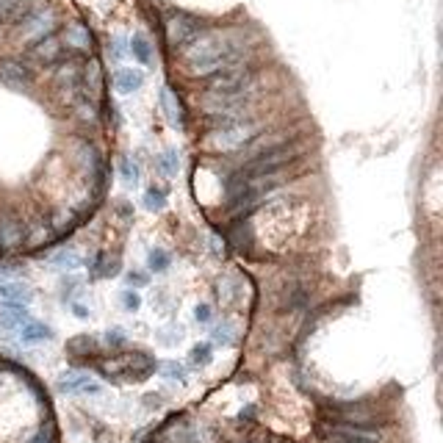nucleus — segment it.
<instances>
[{
  "label": "nucleus",
  "instance_id": "nucleus-1",
  "mask_svg": "<svg viewBox=\"0 0 443 443\" xmlns=\"http://www.w3.org/2000/svg\"><path fill=\"white\" fill-rule=\"evenodd\" d=\"M241 56L244 53L239 45L219 34H200L186 47V64L194 75H216L222 69L241 67Z\"/></svg>",
  "mask_w": 443,
  "mask_h": 443
},
{
  "label": "nucleus",
  "instance_id": "nucleus-2",
  "mask_svg": "<svg viewBox=\"0 0 443 443\" xmlns=\"http://www.w3.org/2000/svg\"><path fill=\"white\" fill-rule=\"evenodd\" d=\"M258 130H261V122L241 117V119H233V122H225V125H216L208 133L205 144L216 153H233V150H239V147H244L247 141H252L258 136Z\"/></svg>",
  "mask_w": 443,
  "mask_h": 443
},
{
  "label": "nucleus",
  "instance_id": "nucleus-3",
  "mask_svg": "<svg viewBox=\"0 0 443 443\" xmlns=\"http://www.w3.org/2000/svg\"><path fill=\"white\" fill-rule=\"evenodd\" d=\"M247 106H250L247 95H213V92H205V97H202V111L208 117L219 119L222 125L233 122V119H241Z\"/></svg>",
  "mask_w": 443,
  "mask_h": 443
},
{
  "label": "nucleus",
  "instance_id": "nucleus-4",
  "mask_svg": "<svg viewBox=\"0 0 443 443\" xmlns=\"http://www.w3.org/2000/svg\"><path fill=\"white\" fill-rule=\"evenodd\" d=\"M56 25H58V14H56V9H50V6H36L20 25H17V36H20V42H25V45H34V42H39V39H45V36H53V31H56Z\"/></svg>",
  "mask_w": 443,
  "mask_h": 443
},
{
  "label": "nucleus",
  "instance_id": "nucleus-5",
  "mask_svg": "<svg viewBox=\"0 0 443 443\" xmlns=\"http://www.w3.org/2000/svg\"><path fill=\"white\" fill-rule=\"evenodd\" d=\"M255 84V72L247 67H230V69H222L213 75L208 92L213 95H247Z\"/></svg>",
  "mask_w": 443,
  "mask_h": 443
},
{
  "label": "nucleus",
  "instance_id": "nucleus-6",
  "mask_svg": "<svg viewBox=\"0 0 443 443\" xmlns=\"http://www.w3.org/2000/svg\"><path fill=\"white\" fill-rule=\"evenodd\" d=\"M200 34H202V25L191 14L175 12L167 17V39L172 47H189Z\"/></svg>",
  "mask_w": 443,
  "mask_h": 443
},
{
  "label": "nucleus",
  "instance_id": "nucleus-7",
  "mask_svg": "<svg viewBox=\"0 0 443 443\" xmlns=\"http://www.w3.org/2000/svg\"><path fill=\"white\" fill-rule=\"evenodd\" d=\"M0 84L14 89V92H25L34 84V72L25 61L17 58H0Z\"/></svg>",
  "mask_w": 443,
  "mask_h": 443
},
{
  "label": "nucleus",
  "instance_id": "nucleus-8",
  "mask_svg": "<svg viewBox=\"0 0 443 443\" xmlns=\"http://www.w3.org/2000/svg\"><path fill=\"white\" fill-rule=\"evenodd\" d=\"M56 388H58V394H100L103 391V385L89 380V374H84V372H67V374H61Z\"/></svg>",
  "mask_w": 443,
  "mask_h": 443
},
{
  "label": "nucleus",
  "instance_id": "nucleus-9",
  "mask_svg": "<svg viewBox=\"0 0 443 443\" xmlns=\"http://www.w3.org/2000/svg\"><path fill=\"white\" fill-rule=\"evenodd\" d=\"M36 6L39 0H0V25H20Z\"/></svg>",
  "mask_w": 443,
  "mask_h": 443
},
{
  "label": "nucleus",
  "instance_id": "nucleus-10",
  "mask_svg": "<svg viewBox=\"0 0 443 443\" xmlns=\"http://www.w3.org/2000/svg\"><path fill=\"white\" fill-rule=\"evenodd\" d=\"M25 244V230L14 216H0V252H12Z\"/></svg>",
  "mask_w": 443,
  "mask_h": 443
},
{
  "label": "nucleus",
  "instance_id": "nucleus-11",
  "mask_svg": "<svg viewBox=\"0 0 443 443\" xmlns=\"http://www.w3.org/2000/svg\"><path fill=\"white\" fill-rule=\"evenodd\" d=\"M172 443H213V435H211L202 424L183 418V421L172 429Z\"/></svg>",
  "mask_w": 443,
  "mask_h": 443
},
{
  "label": "nucleus",
  "instance_id": "nucleus-12",
  "mask_svg": "<svg viewBox=\"0 0 443 443\" xmlns=\"http://www.w3.org/2000/svg\"><path fill=\"white\" fill-rule=\"evenodd\" d=\"M61 50H64V45L58 36H45L31 45V58L36 64H56L61 58Z\"/></svg>",
  "mask_w": 443,
  "mask_h": 443
},
{
  "label": "nucleus",
  "instance_id": "nucleus-13",
  "mask_svg": "<svg viewBox=\"0 0 443 443\" xmlns=\"http://www.w3.org/2000/svg\"><path fill=\"white\" fill-rule=\"evenodd\" d=\"M144 86V72L141 69H133V67H122L114 72V89L119 95H133Z\"/></svg>",
  "mask_w": 443,
  "mask_h": 443
},
{
  "label": "nucleus",
  "instance_id": "nucleus-14",
  "mask_svg": "<svg viewBox=\"0 0 443 443\" xmlns=\"http://www.w3.org/2000/svg\"><path fill=\"white\" fill-rule=\"evenodd\" d=\"M28 305L20 302H0V327L3 330H20L28 322Z\"/></svg>",
  "mask_w": 443,
  "mask_h": 443
},
{
  "label": "nucleus",
  "instance_id": "nucleus-15",
  "mask_svg": "<svg viewBox=\"0 0 443 443\" xmlns=\"http://www.w3.org/2000/svg\"><path fill=\"white\" fill-rule=\"evenodd\" d=\"M34 300V291L23 280H0V302H20L28 305Z\"/></svg>",
  "mask_w": 443,
  "mask_h": 443
},
{
  "label": "nucleus",
  "instance_id": "nucleus-16",
  "mask_svg": "<svg viewBox=\"0 0 443 443\" xmlns=\"http://www.w3.org/2000/svg\"><path fill=\"white\" fill-rule=\"evenodd\" d=\"M61 45H67V47H72V50H89V47H92V34H89V28L81 25V23H69V25L64 28Z\"/></svg>",
  "mask_w": 443,
  "mask_h": 443
},
{
  "label": "nucleus",
  "instance_id": "nucleus-17",
  "mask_svg": "<svg viewBox=\"0 0 443 443\" xmlns=\"http://www.w3.org/2000/svg\"><path fill=\"white\" fill-rule=\"evenodd\" d=\"M56 333L50 324L45 322H36V319H28L23 327H20V341L23 344H42V341H50Z\"/></svg>",
  "mask_w": 443,
  "mask_h": 443
},
{
  "label": "nucleus",
  "instance_id": "nucleus-18",
  "mask_svg": "<svg viewBox=\"0 0 443 443\" xmlns=\"http://www.w3.org/2000/svg\"><path fill=\"white\" fill-rule=\"evenodd\" d=\"M56 86L58 89H67V92H75L78 89V84H81V67L75 64V61H67V64H61L58 69H56Z\"/></svg>",
  "mask_w": 443,
  "mask_h": 443
},
{
  "label": "nucleus",
  "instance_id": "nucleus-19",
  "mask_svg": "<svg viewBox=\"0 0 443 443\" xmlns=\"http://www.w3.org/2000/svg\"><path fill=\"white\" fill-rule=\"evenodd\" d=\"M161 111L172 128H183V106L172 89H161Z\"/></svg>",
  "mask_w": 443,
  "mask_h": 443
},
{
  "label": "nucleus",
  "instance_id": "nucleus-20",
  "mask_svg": "<svg viewBox=\"0 0 443 443\" xmlns=\"http://www.w3.org/2000/svg\"><path fill=\"white\" fill-rule=\"evenodd\" d=\"M333 435H341L346 440H357V443H380V432L374 429H366V427H357V424H338L333 429Z\"/></svg>",
  "mask_w": 443,
  "mask_h": 443
},
{
  "label": "nucleus",
  "instance_id": "nucleus-21",
  "mask_svg": "<svg viewBox=\"0 0 443 443\" xmlns=\"http://www.w3.org/2000/svg\"><path fill=\"white\" fill-rule=\"evenodd\" d=\"M128 50L133 53V58L139 64H153V47H150V42H147L144 34H133L128 39Z\"/></svg>",
  "mask_w": 443,
  "mask_h": 443
},
{
  "label": "nucleus",
  "instance_id": "nucleus-22",
  "mask_svg": "<svg viewBox=\"0 0 443 443\" xmlns=\"http://www.w3.org/2000/svg\"><path fill=\"white\" fill-rule=\"evenodd\" d=\"M156 167L164 178H175L178 169H180V153L178 150H164L158 158H156Z\"/></svg>",
  "mask_w": 443,
  "mask_h": 443
},
{
  "label": "nucleus",
  "instance_id": "nucleus-23",
  "mask_svg": "<svg viewBox=\"0 0 443 443\" xmlns=\"http://www.w3.org/2000/svg\"><path fill=\"white\" fill-rule=\"evenodd\" d=\"M147 266H150V272H167L172 266V255L167 250L156 247V250L147 252Z\"/></svg>",
  "mask_w": 443,
  "mask_h": 443
},
{
  "label": "nucleus",
  "instance_id": "nucleus-24",
  "mask_svg": "<svg viewBox=\"0 0 443 443\" xmlns=\"http://www.w3.org/2000/svg\"><path fill=\"white\" fill-rule=\"evenodd\" d=\"M144 208L147 211H153V213H158V211H164L167 208V191L164 189H147L144 191Z\"/></svg>",
  "mask_w": 443,
  "mask_h": 443
},
{
  "label": "nucleus",
  "instance_id": "nucleus-25",
  "mask_svg": "<svg viewBox=\"0 0 443 443\" xmlns=\"http://www.w3.org/2000/svg\"><path fill=\"white\" fill-rule=\"evenodd\" d=\"M158 374H161V377H167V380H178V383H186V380H189V372L183 368V363H178V360H167V363H161Z\"/></svg>",
  "mask_w": 443,
  "mask_h": 443
},
{
  "label": "nucleus",
  "instance_id": "nucleus-26",
  "mask_svg": "<svg viewBox=\"0 0 443 443\" xmlns=\"http://www.w3.org/2000/svg\"><path fill=\"white\" fill-rule=\"evenodd\" d=\"M53 269H75V266H81V261H78V255L72 252V250H58L50 261H47Z\"/></svg>",
  "mask_w": 443,
  "mask_h": 443
},
{
  "label": "nucleus",
  "instance_id": "nucleus-27",
  "mask_svg": "<svg viewBox=\"0 0 443 443\" xmlns=\"http://www.w3.org/2000/svg\"><path fill=\"white\" fill-rule=\"evenodd\" d=\"M75 114H78L84 122H95V119H97V106H95V100L81 95V97L75 100Z\"/></svg>",
  "mask_w": 443,
  "mask_h": 443
},
{
  "label": "nucleus",
  "instance_id": "nucleus-28",
  "mask_svg": "<svg viewBox=\"0 0 443 443\" xmlns=\"http://www.w3.org/2000/svg\"><path fill=\"white\" fill-rule=\"evenodd\" d=\"M211 338H213V344H222V346H228V344H233V338H236V330H233V324H230V322H222V324H216V327H213Z\"/></svg>",
  "mask_w": 443,
  "mask_h": 443
},
{
  "label": "nucleus",
  "instance_id": "nucleus-29",
  "mask_svg": "<svg viewBox=\"0 0 443 443\" xmlns=\"http://www.w3.org/2000/svg\"><path fill=\"white\" fill-rule=\"evenodd\" d=\"M81 164H84V169H89L92 175L100 169V156H97V150H95V147L92 144H81Z\"/></svg>",
  "mask_w": 443,
  "mask_h": 443
},
{
  "label": "nucleus",
  "instance_id": "nucleus-30",
  "mask_svg": "<svg viewBox=\"0 0 443 443\" xmlns=\"http://www.w3.org/2000/svg\"><path fill=\"white\" fill-rule=\"evenodd\" d=\"M189 360H191L194 366H205V363H211V360H213V344H208V341L197 344V346L191 349Z\"/></svg>",
  "mask_w": 443,
  "mask_h": 443
},
{
  "label": "nucleus",
  "instance_id": "nucleus-31",
  "mask_svg": "<svg viewBox=\"0 0 443 443\" xmlns=\"http://www.w3.org/2000/svg\"><path fill=\"white\" fill-rule=\"evenodd\" d=\"M119 175H122V180L128 186H136L139 183V167H136V161H130L128 156H122L119 158Z\"/></svg>",
  "mask_w": 443,
  "mask_h": 443
},
{
  "label": "nucleus",
  "instance_id": "nucleus-32",
  "mask_svg": "<svg viewBox=\"0 0 443 443\" xmlns=\"http://www.w3.org/2000/svg\"><path fill=\"white\" fill-rule=\"evenodd\" d=\"M216 294H219L222 302H233L236 300V280L233 277H222L216 283Z\"/></svg>",
  "mask_w": 443,
  "mask_h": 443
},
{
  "label": "nucleus",
  "instance_id": "nucleus-33",
  "mask_svg": "<svg viewBox=\"0 0 443 443\" xmlns=\"http://www.w3.org/2000/svg\"><path fill=\"white\" fill-rule=\"evenodd\" d=\"M86 86H89L92 95H97V89H100V67H97V61H89V67H86Z\"/></svg>",
  "mask_w": 443,
  "mask_h": 443
},
{
  "label": "nucleus",
  "instance_id": "nucleus-34",
  "mask_svg": "<svg viewBox=\"0 0 443 443\" xmlns=\"http://www.w3.org/2000/svg\"><path fill=\"white\" fill-rule=\"evenodd\" d=\"M125 53H128V42H125L122 36H114V39L108 42V56H111V61H122Z\"/></svg>",
  "mask_w": 443,
  "mask_h": 443
},
{
  "label": "nucleus",
  "instance_id": "nucleus-35",
  "mask_svg": "<svg viewBox=\"0 0 443 443\" xmlns=\"http://www.w3.org/2000/svg\"><path fill=\"white\" fill-rule=\"evenodd\" d=\"M72 219H75V216H72V211H58L56 216H53V222H50V225H53V230H64V228H69L72 225Z\"/></svg>",
  "mask_w": 443,
  "mask_h": 443
},
{
  "label": "nucleus",
  "instance_id": "nucleus-36",
  "mask_svg": "<svg viewBox=\"0 0 443 443\" xmlns=\"http://www.w3.org/2000/svg\"><path fill=\"white\" fill-rule=\"evenodd\" d=\"M125 283H128V288H144L150 280H147L144 272H128V274H125Z\"/></svg>",
  "mask_w": 443,
  "mask_h": 443
},
{
  "label": "nucleus",
  "instance_id": "nucleus-37",
  "mask_svg": "<svg viewBox=\"0 0 443 443\" xmlns=\"http://www.w3.org/2000/svg\"><path fill=\"white\" fill-rule=\"evenodd\" d=\"M158 338L164 341V344H178L180 338H183V327H172V330H158Z\"/></svg>",
  "mask_w": 443,
  "mask_h": 443
},
{
  "label": "nucleus",
  "instance_id": "nucleus-38",
  "mask_svg": "<svg viewBox=\"0 0 443 443\" xmlns=\"http://www.w3.org/2000/svg\"><path fill=\"white\" fill-rule=\"evenodd\" d=\"M139 305H141V300H139L136 291H125V294H122V308H125V311L133 313V311H139Z\"/></svg>",
  "mask_w": 443,
  "mask_h": 443
},
{
  "label": "nucleus",
  "instance_id": "nucleus-39",
  "mask_svg": "<svg viewBox=\"0 0 443 443\" xmlns=\"http://www.w3.org/2000/svg\"><path fill=\"white\" fill-rule=\"evenodd\" d=\"M78 285H81V280H78V277H64V283H61V297H64V302L69 300V294L75 291Z\"/></svg>",
  "mask_w": 443,
  "mask_h": 443
},
{
  "label": "nucleus",
  "instance_id": "nucleus-40",
  "mask_svg": "<svg viewBox=\"0 0 443 443\" xmlns=\"http://www.w3.org/2000/svg\"><path fill=\"white\" fill-rule=\"evenodd\" d=\"M106 344H111V346H122V344H125V330H119V327L108 330V333H106Z\"/></svg>",
  "mask_w": 443,
  "mask_h": 443
},
{
  "label": "nucleus",
  "instance_id": "nucleus-41",
  "mask_svg": "<svg viewBox=\"0 0 443 443\" xmlns=\"http://www.w3.org/2000/svg\"><path fill=\"white\" fill-rule=\"evenodd\" d=\"M194 319H197L200 324H208V322H211V305L200 302V305L194 308Z\"/></svg>",
  "mask_w": 443,
  "mask_h": 443
},
{
  "label": "nucleus",
  "instance_id": "nucleus-42",
  "mask_svg": "<svg viewBox=\"0 0 443 443\" xmlns=\"http://www.w3.org/2000/svg\"><path fill=\"white\" fill-rule=\"evenodd\" d=\"M208 241H211V252H213L216 258H222V255H225V244L219 241V236H216V233H211V236H208Z\"/></svg>",
  "mask_w": 443,
  "mask_h": 443
},
{
  "label": "nucleus",
  "instance_id": "nucleus-43",
  "mask_svg": "<svg viewBox=\"0 0 443 443\" xmlns=\"http://www.w3.org/2000/svg\"><path fill=\"white\" fill-rule=\"evenodd\" d=\"M23 272V266H14V263H0V274H3L6 280H14L12 274H20Z\"/></svg>",
  "mask_w": 443,
  "mask_h": 443
},
{
  "label": "nucleus",
  "instance_id": "nucleus-44",
  "mask_svg": "<svg viewBox=\"0 0 443 443\" xmlns=\"http://www.w3.org/2000/svg\"><path fill=\"white\" fill-rule=\"evenodd\" d=\"M69 308H72V313H75V316H81V319H89V311H86L84 305H78V302H69Z\"/></svg>",
  "mask_w": 443,
  "mask_h": 443
},
{
  "label": "nucleus",
  "instance_id": "nucleus-45",
  "mask_svg": "<svg viewBox=\"0 0 443 443\" xmlns=\"http://www.w3.org/2000/svg\"><path fill=\"white\" fill-rule=\"evenodd\" d=\"M31 443H53V435H50V429H42Z\"/></svg>",
  "mask_w": 443,
  "mask_h": 443
},
{
  "label": "nucleus",
  "instance_id": "nucleus-46",
  "mask_svg": "<svg viewBox=\"0 0 443 443\" xmlns=\"http://www.w3.org/2000/svg\"><path fill=\"white\" fill-rule=\"evenodd\" d=\"M255 416V405H247V410L239 413V418H252Z\"/></svg>",
  "mask_w": 443,
  "mask_h": 443
}]
</instances>
